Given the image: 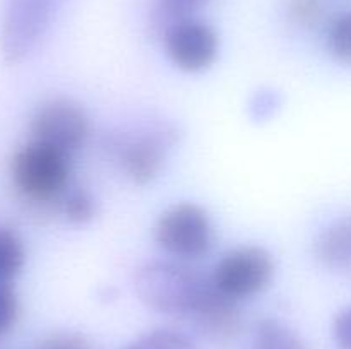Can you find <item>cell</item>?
<instances>
[{
  "instance_id": "cell-1",
  "label": "cell",
  "mask_w": 351,
  "mask_h": 349,
  "mask_svg": "<svg viewBox=\"0 0 351 349\" xmlns=\"http://www.w3.org/2000/svg\"><path fill=\"white\" fill-rule=\"evenodd\" d=\"M139 300L149 310L191 320L215 291L211 276L182 260H154L141 267L134 279Z\"/></svg>"
},
{
  "instance_id": "cell-2",
  "label": "cell",
  "mask_w": 351,
  "mask_h": 349,
  "mask_svg": "<svg viewBox=\"0 0 351 349\" xmlns=\"http://www.w3.org/2000/svg\"><path fill=\"white\" fill-rule=\"evenodd\" d=\"M71 157L38 140H27L10 159V178L27 204L47 207L60 204L71 180Z\"/></svg>"
},
{
  "instance_id": "cell-3",
  "label": "cell",
  "mask_w": 351,
  "mask_h": 349,
  "mask_svg": "<svg viewBox=\"0 0 351 349\" xmlns=\"http://www.w3.org/2000/svg\"><path fill=\"white\" fill-rule=\"evenodd\" d=\"M64 0H3L0 53L5 64L27 60L53 24Z\"/></svg>"
},
{
  "instance_id": "cell-4",
  "label": "cell",
  "mask_w": 351,
  "mask_h": 349,
  "mask_svg": "<svg viewBox=\"0 0 351 349\" xmlns=\"http://www.w3.org/2000/svg\"><path fill=\"white\" fill-rule=\"evenodd\" d=\"M158 246L175 260H199L215 245V228L208 211L195 202H178L161 212L154 226Z\"/></svg>"
},
{
  "instance_id": "cell-5",
  "label": "cell",
  "mask_w": 351,
  "mask_h": 349,
  "mask_svg": "<svg viewBox=\"0 0 351 349\" xmlns=\"http://www.w3.org/2000/svg\"><path fill=\"white\" fill-rule=\"evenodd\" d=\"M177 130L158 125L117 135L110 144L120 170L136 185H147L163 171L168 153L177 144Z\"/></svg>"
},
{
  "instance_id": "cell-6",
  "label": "cell",
  "mask_w": 351,
  "mask_h": 349,
  "mask_svg": "<svg viewBox=\"0 0 351 349\" xmlns=\"http://www.w3.org/2000/svg\"><path fill=\"white\" fill-rule=\"evenodd\" d=\"M274 259L264 246L242 245L226 252L211 274L219 293L240 301L263 293L274 277Z\"/></svg>"
},
{
  "instance_id": "cell-7",
  "label": "cell",
  "mask_w": 351,
  "mask_h": 349,
  "mask_svg": "<svg viewBox=\"0 0 351 349\" xmlns=\"http://www.w3.org/2000/svg\"><path fill=\"white\" fill-rule=\"evenodd\" d=\"M89 120L72 99L55 98L38 106L29 120V139L43 142L72 156L86 144Z\"/></svg>"
},
{
  "instance_id": "cell-8",
  "label": "cell",
  "mask_w": 351,
  "mask_h": 349,
  "mask_svg": "<svg viewBox=\"0 0 351 349\" xmlns=\"http://www.w3.org/2000/svg\"><path fill=\"white\" fill-rule=\"evenodd\" d=\"M163 41L171 64L191 74L209 68L218 57L219 38L215 27L192 16L168 24Z\"/></svg>"
},
{
  "instance_id": "cell-9",
  "label": "cell",
  "mask_w": 351,
  "mask_h": 349,
  "mask_svg": "<svg viewBox=\"0 0 351 349\" xmlns=\"http://www.w3.org/2000/svg\"><path fill=\"white\" fill-rule=\"evenodd\" d=\"M239 301L225 296L216 289L206 303L199 308L197 313L191 318L195 327L211 339H232L242 328V313Z\"/></svg>"
},
{
  "instance_id": "cell-10",
  "label": "cell",
  "mask_w": 351,
  "mask_h": 349,
  "mask_svg": "<svg viewBox=\"0 0 351 349\" xmlns=\"http://www.w3.org/2000/svg\"><path fill=\"white\" fill-rule=\"evenodd\" d=\"M314 255L326 269L351 274V216L335 219L319 233Z\"/></svg>"
},
{
  "instance_id": "cell-11",
  "label": "cell",
  "mask_w": 351,
  "mask_h": 349,
  "mask_svg": "<svg viewBox=\"0 0 351 349\" xmlns=\"http://www.w3.org/2000/svg\"><path fill=\"white\" fill-rule=\"evenodd\" d=\"M250 349H307L293 328L276 318H266L256 325Z\"/></svg>"
},
{
  "instance_id": "cell-12",
  "label": "cell",
  "mask_w": 351,
  "mask_h": 349,
  "mask_svg": "<svg viewBox=\"0 0 351 349\" xmlns=\"http://www.w3.org/2000/svg\"><path fill=\"white\" fill-rule=\"evenodd\" d=\"M26 262L23 240L9 228H0V284H12Z\"/></svg>"
},
{
  "instance_id": "cell-13",
  "label": "cell",
  "mask_w": 351,
  "mask_h": 349,
  "mask_svg": "<svg viewBox=\"0 0 351 349\" xmlns=\"http://www.w3.org/2000/svg\"><path fill=\"white\" fill-rule=\"evenodd\" d=\"M326 47L329 55L339 64L351 65V10L338 14L329 23L326 33Z\"/></svg>"
},
{
  "instance_id": "cell-14",
  "label": "cell",
  "mask_w": 351,
  "mask_h": 349,
  "mask_svg": "<svg viewBox=\"0 0 351 349\" xmlns=\"http://www.w3.org/2000/svg\"><path fill=\"white\" fill-rule=\"evenodd\" d=\"M58 207L65 219L72 224H86V222L93 221L96 214L95 198L84 188H72V190L65 192Z\"/></svg>"
},
{
  "instance_id": "cell-15",
  "label": "cell",
  "mask_w": 351,
  "mask_h": 349,
  "mask_svg": "<svg viewBox=\"0 0 351 349\" xmlns=\"http://www.w3.org/2000/svg\"><path fill=\"white\" fill-rule=\"evenodd\" d=\"M127 349H197L187 334L175 328H156L141 335Z\"/></svg>"
},
{
  "instance_id": "cell-16",
  "label": "cell",
  "mask_w": 351,
  "mask_h": 349,
  "mask_svg": "<svg viewBox=\"0 0 351 349\" xmlns=\"http://www.w3.org/2000/svg\"><path fill=\"white\" fill-rule=\"evenodd\" d=\"M283 98L271 88H263L252 94L249 101V115L254 122H267L281 108Z\"/></svg>"
},
{
  "instance_id": "cell-17",
  "label": "cell",
  "mask_w": 351,
  "mask_h": 349,
  "mask_svg": "<svg viewBox=\"0 0 351 349\" xmlns=\"http://www.w3.org/2000/svg\"><path fill=\"white\" fill-rule=\"evenodd\" d=\"M324 7L321 0H290L288 14L291 21L302 27H312L321 21Z\"/></svg>"
},
{
  "instance_id": "cell-18",
  "label": "cell",
  "mask_w": 351,
  "mask_h": 349,
  "mask_svg": "<svg viewBox=\"0 0 351 349\" xmlns=\"http://www.w3.org/2000/svg\"><path fill=\"white\" fill-rule=\"evenodd\" d=\"M19 317V298L12 284H0V337L14 327Z\"/></svg>"
},
{
  "instance_id": "cell-19",
  "label": "cell",
  "mask_w": 351,
  "mask_h": 349,
  "mask_svg": "<svg viewBox=\"0 0 351 349\" xmlns=\"http://www.w3.org/2000/svg\"><path fill=\"white\" fill-rule=\"evenodd\" d=\"M204 2L206 0H158V16L167 27L173 21L191 17Z\"/></svg>"
},
{
  "instance_id": "cell-20",
  "label": "cell",
  "mask_w": 351,
  "mask_h": 349,
  "mask_svg": "<svg viewBox=\"0 0 351 349\" xmlns=\"http://www.w3.org/2000/svg\"><path fill=\"white\" fill-rule=\"evenodd\" d=\"M40 349H91V344L75 332H60L43 341Z\"/></svg>"
},
{
  "instance_id": "cell-21",
  "label": "cell",
  "mask_w": 351,
  "mask_h": 349,
  "mask_svg": "<svg viewBox=\"0 0 351 349\" xmlns=\"http://www.w3.org/2000/svg\"><path fill=\"white\" fill-rule=\"evenodd\" d=\"M336 344L341 349H351V307L339 311L332 325Z\"/></svg>"
}]
</instances>
